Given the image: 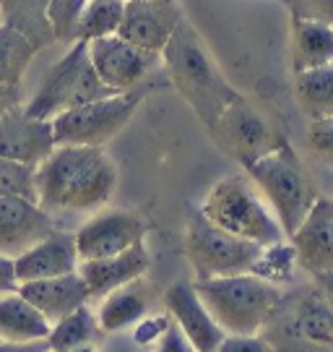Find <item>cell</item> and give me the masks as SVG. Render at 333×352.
<instances>
[{"label": "cell", "instance_id": "6da1fadb", "mask_svg": "<svg viewBox=\"0 0 333 352\" xmlns=\"http://www.w3.org/2000/svg\"><path fill=\"white\" fill-rule=\"evenodd\" d=\"M34 186L45 212H94L117 188V164L104 146H55L37 164Z\"/></svg>", "mask_w": 333, "mask_h": 352}, {"label": "cell", "instance_id": "7a4b0ae2", "mask_svg": "<svg viewBox=\"0 0 333 352\" xmlns=\"http://www.w3.org/2000/svg\"><path fill=\"white\" fill-rule=\"evenodd\" d=\"M159 60L167 68L172 87L180 91V97L193 107L198 120L209 131L214 128L216 118L240 97V91L229 87V81L216 68L214 58L198 37L196 26L187 19L177 24L174 34L159 52Z\"/></svg>", "mask_w": 333, "mask_h": 352}, {"label": "cell", "instance_id": "3957f363", "mask_svg": "<svg viewBox=\"0 0 333 352\" xmlns=\"http://www.w3.org/2000/svg\"><path fill=\"white\" fill-rule=\"evenodd\" d=\"M245 175L263 196V201L268 204L284 238L299 227L315 199L321 196L289 141H282L273 151L247 164Z\"/></svg>", "mask_w": 333, "mask_h": 352}, {"label": "cell", "instance_id": "277c9868", "mask_svg": "<svg viewBox=\"0 0 333 352\" xmlns=\"http://www.w3.org/2000/svg\"><path fill=\"white\" fill-rule=\"evenodd\" d=\"M193 287L224 334H260L284 295V287L255 274L203 279Z\"/></svg>", "mask_w": 333, "mask_h": 352}, {"label": "cell", "instance_id": "5b68a950", "mask_svg": "<svg viewBox=\"0 0 333 352\" xmlns=\"http://www.w3.org/2000/svg\"><path fill=\"white\" fill-rule=\"evenodd\" d=\"M260 334L273 352H333V314L321 287L284 292Z\"/></svg>", "mask_w": 333, "mask_h": 352}, {"label": "cell", "instance_id": "8992f818", "mask_svg": "<svg viewBox=\"0 0 333 352\" xmlns=\"http://www.w3.org/2000/svg\"><path fill=\"white\" fill-rule=\"evenodd\" d=\"M198 209L216 227L263 248L286 240L268 204L247 175H227L214 183Z\"/></svg>", "mask_w": 333, "mask_h": 352}, {"label": "cell", "instance_id": "52a82bcc", "mask_svg": "<svg viewBox=\"0 0 333 352\" xmlns=\"http://www.w3.org/2000/svg\"><path fill=\"white\" fill-rule=\"evenodd\" d=\"M115 91L102 84L94 65L89 60L87 42H73L71 50L62 55L58 63L42 78L37 94L24 104V110L32 118L52 120L55 115L73 110L89 102L112 97Z\"/></svg>", "mask_w": 333, "mask_h": 352}, {"label": "cell", "instance_id": "ba28073f", "mask_svg": "<svg viewBox=\"0 0 333 352\" xmlns=\"http://www.w3.org/2000/svg\"><path fill=\"white\" fill-rule=\"evenodd\" d=\"M260 251L263 245H255L250 240L237 238L232 232L216 227L200 214V209H193L187 217L185 256L196 272V282L250 274Z\"/></svg>", "mask_w": 333, "mask_h": 352}, {"label": "cell", "instance_id": "9c48e42d", "mask_svg": "<svg viewBox=\"0 0 333 352\" xmlns=\"http://www.w3.org/2000/svg\"><path fill=\"white\" fill-rule=\"evenodd\" d=\"M143 97L146 89L138 87L55 115L49 120L55 146H104L130 123Z\"/></svg>", "mask_w": 333, "mask_h": 352}, {"label": "cell", "instance_id": "30bf717a", "mask_svg": "<svg viewBox=\"0 0 333 352\" xmlns=\"http://www.w3.org/2000/svg\"><path fill=\"white\" fill-rule=\"evenodd\" d=\"M209 133L222 146L224 154L237 160L242 167L260 160L263 154H268L282 141H286L276 131V126L268 123V118L242 94L216 118V123Z\"/></svg>", "mask_w": 333, "mask_h": 352}, {"label": "cell", "instance_id": "8fae6325", "mask_svg": "<svg viewBox=\"0 0 333 352\" xmlns=\"http://www.w3.org/2000/svg\"><path fill=\"white\" fill-rule=\"evenodd\" d=\"M148 222L130 209H102L73 232L78 264L123 253L146 240Z\"/></svg>", "mask_w": 333, "mask_h": 352}, {"label": "cell", "instance_id": "7c38bea8", "mask_svg": "<svg viewBox=\"0 0 333 352\" xmlns=\"http://www.w3.org/2000/svg\"><path fill=\"white\" fill-rule=\"evenodd\" d=\"M87 47L89 60L94 65L97 76L102 78V84L110 87L115 94H123V91L141 87L143 78L151 74V68L159 60V55L138 50L136 45L125 42L117 34L87 42Z\"/></svg>", "mask_w": 333, "mask_h": 352}, {"label": "cell", "instance_id": "4fadbf2b", "mask_svg": "<svg viewBox=\"0 0 333 352\" xmlns=\"http://www.w3.org/2000/svg\"><path fill=\"white\" fill-rule=\"evenodd\" d=\"M185 19L177 0H125L117 37L136 45L138 50L159 55Z\"/></svg>", "mask_w": 333, "mask_h": 352}, {"label": "cell", "instance_id": "5bb4252c", "mask_svg": "<svg viewBox=\"0 0 333 352\" xmlns=\"http://www.w3.org/2000/svg\"><path fill=\"white\" fill-rule=\"evenodd\" d=\"M286 240L295 248L297 266L312 279L333 272V199L318 196L308 217Z\"/></svg>", "mask_w": 333, "mask_h": 352}, {"label": "cell", "instance_id": "9a60e30c", "mask_svg": "<svg viewBox=\"0 0 333 352\" xmlns=\"http://www.w3.org/2000/svg\"><path fill=\"white\" fill-rule=\"evenodd\" d=\"M55 149L52 123L39 120L24 110V104L13 107L0 118V157L13 162L37 167Z\"/></svg>", "mask_w": 333, "mask_h": 352}, {"label": "cell", "instance_id": "2e32d148", "mask_svg": "<svg viewBox=\"0 0 333 352\" xmlns=\"http://www.w3.org/2000/svg\"><path fill=\"white\" fill-rule=\"evenodd\" d=\"M164 308L172 324H177L187 342L196 347V352H216L224 340V331L216 327L206 305L200 302L193 282L187 279L172 282L164 292Z\"/></svg>", "mask_w": 333, "mask_h": 352}, {"label": "cell", "instance_id": "e0dca14e", "mask_svg": "<svg viewBox=\"0 0 333 352\" xmlns=\"http://www.w3.org/2000/svg\"><path fill=\"white\" fill-rule=\"evenodd\" d=\"M55 230L52 214L37 201L0 199V256L16 258Z\"/></svg>", "mask_w": 333, "mask_h": 352}, {"label": "cell", "instance_id": "ac0fdd59", "mask_svg": "<svg viewBox=\"0 0 333 352\" xmlns=\"http://www.w3.org/2000/svg\"><path fill=\"white\" fill-rule=\"evenodd\" d=\"M78 269V253H76L73 232L52 230L47 238L34 243L32 248L19 253L13 258V274L16 282H37V279L60 277Z\"/></svg>", "mask_w": 333, "mask_h": 352}, {"label": "cell", "instance_id": "d6986e66", "mask_svg": "<svg viewBox=\"0 0 333 352\" xmlns=\"http://www.w3.org/2000/svg\"><path fill=\"white\" fill-rule=\"evenodd\" d=\"M151 264V256L146 251V243H138L123 253H115L107 258H94V261H81L78 274L84 279L91 300H102L112 289L125 287L136 279H143Z\"/></svg>", "mask_w": 333, "mask_h": 352}, {"label": "cell", "instance_id": "ffe728a7", "mask_svg": "<svg viewBox=\"0 0 333 352\" xmlns=\"http://www.w3.org/2000/svg\"><path fill=\"white\" fill-rule=\"evenodd\" d=\"M16 292L24 298L32 308H37L39 314L49 321V327L55 321H60L62 316L73 314L76 308L89 305V289L84 279L78 274V269L71 274H60V277L37 279V282H21Z\"/></svg>", "mask_w": 333, "mask_h": 352}, {"label": "cell", "instance_id": "44dd1931", "mask_svg": "<svg viewBox=\"0 0 333 352\" xmlns=\"http://www.w3.org/2000/svg\"><path fill=\"white\" fill-rule=\"evenodd\" d=\"M148 285H143V279H136L125 287L112 289L110 295H104L99 300L97 308V324L102 334H117L123 329L136 327L138 321L148 316L151 308V298H148Z\"/></svg>", "mask_w": 333, "mask_h": 352}, {"label": "cell", "instance_id": "7402d4cb", "mask_svg": "<svg viewBox=\"0 0 333 352\" xmlns=\"http://www.w3.org/2000/svg\"><path fill=\"white\" fill-rule=\"evenodd\" d=\"M289 60H292V74H305L333 63V26L292 19Z\"/></svg>", "mask_w": 333, "mask_h": 352}, {"label": "cell", "instance_id": "603a6c76", "mask_svg": "<svg viewBox=\"0 0 333 352\" xmlns=\"http://www.w3.org/2000/svg\"><path fill=\"white\" fill-rule=\"evenodd\" d=\"M47 334L49 321L19 292L0 295V342H37Z\"/></svg>", "mask_w": 333, "mask_h": 352}, {"label": "cell", "instance_id": "cb8c5ba5", "mask_svg": "<svg viewBox=\"0 0 333 352\" xmlns=\"http://www.w3.org/2000/svg\"><path fill=\"white\" fill-rule=\"evenodd\" d=\"M47 3L49 0H3L0 6V24L11 26L19 34H24L34 50H42L55 42L52 29L47 24Z\"/></svg>", "mask_w": 333, "mask_h": 352}, {"label": "cell", "instance_id": "d4e9b609", "mask_svg": "<svg viewBox=\"0 0 333 352\" xmlns=\"http://www.w3.org/2000/svg\"><path fill=\"white\" fill-rule=\"evenodd\" d=\"M295 97L308 120L333 118V63L295 74Z\"/></svg>", "mask_w": 333, "mask_h": 352}, {"label": "cell", "instance_id": "484cf974", "mask_svg": "<svg viewBox=\"0 0 333 352\" xmlns=\"http://www.w3.org/2000/svg\"><path fill=\"white\" fill-rule=\"evenodd\" d=\"M99 334L102 331H99L94 311L89 305H81L73 314L62 316L60 321H55L49 327V334L45 342H47L49 352H71L81 344H91Z\"/></svg>", "mask_w": 333, "mask_h": 352}, {"label": "cell", "instance_id": "4316f807", "mask_svg": "<svg viewBox=\"0 0 333 352\" xmlns=\"http://www.w3.org/2000/svg\"><path fill=\"white\" fill-rule=\"evenodd\" d=\"M123 11L125 0H89L76 26L73 42H94V39L117 34Z\"/></svg>", "mask_w": 333, "mask_h": 352}, {"label": "cell", "instance_id": "83f0119b", "mask_svg": "<svg viewBox=\"0 0 333 352\" xmlns=\"http://www.w3.org/2000/svg\"><path fill=\"white\" fill-rule=\"evenodd\" d=\"M34 45L11 26L0 24V84L21 87L26 68L34 60Z\"/></svg>", "mask_w": 333, "mask_h": 352}, {"label": "cell", "instance_id": "f1b7e54d", "mask_svg": "<svg viewBox=\"0 0 333 352\" xmlns=\"http://www.w3.org/2000/svg\"><path fill=\"white\" fill-rule=\"evenodd\" d=\"M295 248L289 245V240H282V243H273V245H266L260 256L255 258V264L250 269V274L266 279L271 285H279L284 287L286 282H292V274H295Z\"/></svg>", "mask_w": 333, "mask_h": 352}, {"label": "cell", "instance_id": "f546056e", "mask_svg": "<svg viewBox=\"0 0 333 352\" xmlns=\"http://www.w3.org/2000/svg\"><path fill=\"white\" fill-rule=\"evenodd\" d=\"M34 170L29 164L13 162L0 157V199H26L37 201V186H34Z\"/></svg>", "mask_w": 333, "mask_h": 352}, {"label": "cell", "instance_id": "4dcf8cb0", "mask_svg": "<svg viewBox=\"0 0 333 352\" xmlns=\"http://www.w3.org/2000/svg\"><path fill=\"white\" fill-rule=\"evenodd\" d=\"M89 0H49L47 3V24L52 29L55 42L73 45V34L78 19L87 8Z\"/></svg>", "mask_w": 333, "mask_h": 352}, {"label": "cell", "instance_id": "1f68e13d", "mask_svg": "<svg viewBox=\"0 0 333 352\" xmlns=\"http://www.w3.org/2000/svg\"><path fill=\"white\" fill-rule=\"evenodd\" d=\"M308 144H310V151H312L323 164H328L333 170V118L310 120Z\"/></svg>", "mask_w": 333, "mask_h": 352}, {"label": "cell", "instance_id": "d6a6232c", "mask_svg": "<svg viewBox=\"0 0 333 352\" xmlns=\"http://www.w3.org/2000/svg\"><path fill=\"white\" fill-rule=\"evenodd\" d=\"M292 19L333 26V0H284Z\"/></svg>", "mask_w": 333, "mask_h": 352}, {"label": "cell", "instance_id": "836d02e7", "mask_svg": "<svg viewBox=\"0 0 333 352\" xmlns=\"http://www.w3.org/2000/svg\"><path fill=\"white\" fill-rule=\"evenodd\" d=\"M170 324H172V318H170L167 314L143 316V318L136 324V329H133V340H136L138 344H157Z\"/></svg>", "mask_w": 333, "mask_h": 352}, {"label": "cell", "instance_id": "e575fe53", "mask_svg": "<svg viewBox=\"0 0 333 352\" xmlns=\"http://www.w3.org/2000/svg\"><path fill=\"white\" fill-rule=\"evenodd\" d=\"M216 352H273L263 334H224Z\"/></svg>", "mask_w": 333, "mask_h": 352}, {"label": "cell", "instance_id": "d590c367", "mask_svg": "<svg viewBox=\"0 0 333 352\" xmlns=\"http://www.w3.org/2000/svg\"><path fill=\"white\" fill-rule=\"evenodd\" d=\"M154 347H157V352H196V347L187 342V337L180 331L177 324H170Z\"/></svg>", "mask_w": 333, "mask_h": 352}, {"label": "cell", "instance_id": "8d00e7d4", "mask_svg": "<svg viewBox=\"0 0 333 352\" xmlns=\"http://www.w3.org/2000/svg\"><path fill=\"white\" fill-rule=\"evenodd\" d=\"M19 104H24V94H21V87H8V84H0V118L13 110V107H19Z\"/></svg>", "mask_w": 333, "mask_h": 352}, {"label": "cell", "instance_id": "74e56055", "mask_svg": "<svg viewBox=\"0 0 333 352\" xmlns=\"http://www.w3.org/2000/svg\"><path fill=\"white\" fill-rule=\"evenodd\" d=\"M16 287H19V282H16V274H13V258L0 256V295L16 292Z\"/></svg>", "mask_w": 333, "mask_h": 352}, {"label": "cell", "instance_id": "f35d334b", "mask_svg": "<svg viewBox=\"0 0 333 352\" xmlns=\"http://www.w3.org/2000/svg\"><path fill=\"white\" fill-rule=\"evenodd\" d=\"M47 342H0V352H47Z\"/></svg>", "mask_w": 333, "mask_h": 352}, {"label": "cell", "instance_id": "ab89813d", "mask_svg": "<svg viewBox=\"0 0 333 352\" xmlns=\"http://www.w3.org/2000/svg\"><path fill=\"white\" fill-rule=\"evenodd\" d=\"M315 285L321 287L323 298H325V302H328V308H331L333 314V272H325L321 277H315Z\"/></svg>", "mask_w": 333, "mask_h": 352}, {"label": "cell", "instance_id": "60d3db41", "mask_svg": "<svg viewBox=\"0 0 333 352\" xmlns=\"http://www.w3.org/2000/svg\"><path fill=\"white\" fill-rule=\"evenodd\" d=\"M71 352H99V350H97V344L91 342V344H81V347H76V350H71Z\"/></svg>", "mask_w": 333, "mask_h": 352}, {"label": "cell", "instance_id": "b9f144b4", "mask_svg": "<svg viewBox=\"0 0 333 352\" xmlns=\"http://www.w3.org/2000/svg\"><path fill=\"white\" fill-rule=\"evenodd\" d=\"M0 6H3V0H0Z\"/></svg>", "mask_w": 333, "mask_h": 352}, {"label": "cell", "instance_id": "7bdbcfd3", "mask_svg": "<svg viewBox=\"0 0 333 352\" xmlns=\"http://www.w3.org/2000/svg\"><path fill=\"white\" fill-rule=\"evenodd\" d=\"M47 352H49V350H47Z\"/></svg>", "mask_w": 333, "mask_h": 352}]
</instances>
